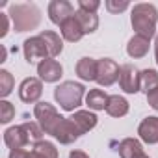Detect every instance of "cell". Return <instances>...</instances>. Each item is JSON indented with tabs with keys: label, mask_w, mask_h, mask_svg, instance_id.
<instances>
[{
	"label": "cell",
	"mask_w": 158,
	"mask_h": 158,
	"mask_svg": "<svg viewBox=\"0 0 158 158\" xmlns=\"http://www.w3.org/2000/svg\"><path fill=\"white\" fill-rule=\"evenodd\" d=\"M139 158H149V156H147V154H143V156H139Z\"/></svg>",
	"instance_id": "d590c367"
},
{
	"label": "cell",
	"mask_w": 158,
	"mask_h": 158,
	"mask_svg": "<svg viewBox=\"0 0 158 158\" xmlns=\"http://www.w3.org/2000/svg\"><path fill=\"white\" fill-rule=\"evenodd\" d=\"M119 86L125 93H138L141 91V71H138L132 63L121 65L119 73Z\"/></svg>",
	"instance_id": "52a82bcc"
},
{
	"label": "cell",
	"mask_w": 158,
	"mask_h": 158,
	"mask_svg": "<svg viewBox=\"0 0 158 158\" xmlns=\"http://www.w3.org/2000/svg\"><path fill=\"white\" fill-rule=\"evenodd\" d=\"M119 73H121V67L115 60L112 58H101L99 60V69H97V80L99 86H104V88H110L112 84H115L119 80Z\"/></svg>",
	"instance_id": "8992f818"
},
{
	"label": "cell",
	"mask_w": 158,
	"mask_h": 158,
	"mask_svg": "<svg viewBox=\"0 0 158 158\" xmlns=\"http://www.w3.org/2000/svg\"><path fill=\"white\" fill-rule=\"evenodd\" d=\"M71 119H73V123L78 127V130L82 134H86V132H89V130H93L97 127V115L93 112H89V110H76L71 115Z\"/></svg>",
	"instance_id": "9a60e30c"
},
{
	"label": "cell",
	"mask_w": 158,
	"mask_h": 158,
	"mask_svg": "<svg viewBox=\"0 0 158 158\" xmlns=\"http://www.w3.org/2000/svg\"><path fill=\"white\" fill-rule=\"evenodd\" d=\"M117 151H119V156H121V158H139V156L145 154L141 141L136 139V138H125V139L119 143Z\"/></svg>",
	"instance_id": "e0dca14e"
},
{
	"label": "cell",
	"mask_w": 158,
	"mask_h": 158,
	"mask_svg": "<svg viewBox=\"0 0 158 158\" xmlns=\"http://www.w3.org/2000/svg\"><path fill=\"white\" fill-rule=\"evenodd\" d=\"M149 47H151V39H147V37H141V35L134 34V35L128 39V45H127V54H128L130 58L138 60V58L147 56Z\"/></svg>",
	"instance_id": "2e32d148"
},
{
	"label": "cell",
	"mask_w": 158,
	"mask_h": 158,
	"mask_svg": "<svg viewBox=\"0 0 158 158\" xmlns=\"http://www.w3.org/2000/svg\"><path fill=\"white\" fill-rule=\"evenodd\" d=\"M47 11H48V19L54 24H58V26H61L67 19L74 17V13H76L73 4L67 2V0H52V2L48 4Z\"/></svg>",
	"instance_id": "9c48e42d"
},
{
	"label": "cell",
	"mask_w": 158,
	"mask_h": 158,
	"mask_svg": "<svg viewBox=\"0 0 158 158\" xmlns=\"http://www.w3.org/2000/svg\"><path fill=\"white\" fill-rule=\"evenodd\" d=\"M15 80H13V74L6 69H0V97H8L13 91Z\"/></svg>",
	"instance_id": "d4e9b609"
},
{
	"label": "cell",
	"mask_w": 158,
	"mask_h": 158,
	"mask_svg": "<svg viewBox=\"0 0 158 158\" xmlns=\"http://www.w3.org/2000/svg\"><path fill=\"white\" fill-rule=\"evenodd\" d=\"M34 115H35L39 127L43 128V132L45 134H50V136L54 134L56 127L63 119V115H60L58 110L54 108V104H50V102H37L34 106Z\"/></svg>",
	"instance_id": "277c9868"
},
{
	"label": "cell",
	"mask_w": 158,
	"mask_h": 158,
	"mask_svg": "<svg viewBox=\"0 0 158 158\" xmlns=\"http://www.w3.org/2000/svg\"><path fill=\"white\" fill-rule=\"evenodd\" d=\"M84 95H86L84 84L74 82V80H65L60 86H56V89H54V99L60 104V108L65 112H74L82 104Z\"/></svg>",
	"instance_id": "3957f363"
},
{
	"label": "cell",
	"mask_w": 158,
	"mask_h": 158,
	"mask_svg": "<svg viewBox=\"0 0 158 158\" xmlns=\"http://www.w3.org/2000/svg\"><path fill=\"white\" fill-rule=\"evenodd\" d=\"M69 158H89V154H88V152H84V151L74 149V151H71V152H69Z\"/></svg>",
	"instance_id": "d6a6232c"
},
{
	"label": "cell",
	"mask_w": 158,
	"mask_h": 158,
	"mask_svg": "<svg viewBox=\"0 0 158 158\" xmlns=\"http://www.w3.org/2000/svg\"><path fill=\"white\" fill-rule=\"evenodd\" d=\"M23 128H24V132H26L28 139H30V141H34V143L41 141V138H43V134H45L37 121H26V123H23Z\"/></svg>",
	"instance_id": "484cf974"
},
{
	"label": "cell",
	"mask_w": 158,
	"mask_h": 158,
	"mask_svg": "<svg viewBox=\"0 0 158 158\" xmlns=\"http://www.w3.org/2000/svg\"><path fill=\"white\" fill-rule=\"evenodd\" d=\"M156 88H158V71L143 69L141 71V91H145V95H147Z\"/></svg>",
	"instance_id": "cb8c5ba5"
},
{
	"label": "cell",
	"mask_w": 158,
	"mask_h": 158,
	"mask_svg": "<svg viewBox=\"0 0 158 158\" xmlns=\"http://www.w3.org/2000/svg\"><path fill=\"white\" fill-rule=\"evenodd\" d=\"M28 149H15L10 152V158H28Z\"/></svg>",
	"instance_id": "1f68e13d"
},
{
	"label": "cell",
	"mask_w": 158,
	"mask_h": 158,
	"mask_svg": "<svg viewBox=\"0 0 158 158\" xmlns=\"http://www.w3.org/2000/svg\"><path fill=\"white\" fill-rule=\"evenodd\" d=\"M39 37L45 41L50 58H56V56L61 54V50H63V37H60V34H56L52 30H43L39 34Z\"/></svg>",
	"instance_id": "d6986e66"
},
{
	"label": "cell",
	"mask_w": 158,
	"mask_h": 158,
	"mask_svg": "<svg viewBox=\"0 0 158 158\" xmlns=\"http://www.w3.org/2000/svg\"><path fill=\"white\" fill-rule=\"evenodd\" d=\"M147 102H149V106H151L152 110L158 112V88L152 89L151 93H147Z\"/></svg>",
	"instance_id": "4dcf8cb0"
},
{
	"label": "cell",
	"mask_w": 158,
	"mask_h": 158,
	"mask_svg": "<svg viewBox=\"0 0 158 158\" xmlns=\"http://www.w3.org/2000/svg\"><path fill=\"white\" fill-rule=\"evenodd\" d=\"M6 54H8L6 48H4V47H0V61H6Z\"/></svg>",
	"instance_id": "e575fe53"
},
{
	"label": "cell",
	"mask_w": 158,
	"mask_h": 158,
	"mask_svg": "<svg viewBox=\"0 0 158 158\" xmlns=\"http://www.w3.org/2000/svg\"><path fill=\"white\" fill-rule=\"evenodd\" d=\"M97 69H99V60H93V58H80L76 61V76L84 82H91V80H97Z\"/></svg>",
	"instance_id": "5bb4252c"
},
{
	"label": "cell",
	"mask_w": 158,
	"mask_h": 158,
	"mask_svg": "<svg viewBox=\"0 0 158 158\" xmlns=\"http://www.w3.org/2000/svg\"><path fill=\"white\" fill-rule=\"evenodd\" d=\"M13 117H15V106L11 102H8L6 99H2L0 101V123L8 125Z\"/></svg>",
	"instance_id": "4316f807"
},
{
	"label": "cell",
	"mask_w": 158,
	"mask_h": 158,
	"mask_svg": "<svg viewBox=\"0 0 158 158\" xmlns=\"http://www.w3.org/2000/svg\"><path fill=\"white\" fill-rule=\"evenodd\" d=\"M138 136L143 143H149V145L158 143V117L156 115L145 117L138 127Z\"/></svg>",
	"instance_id": "7c38bea8"
},
{
	"label": "cell",
	"mask_w": 158,
	"mask_h": 158,
	"mask_svg": "<svg viewBox=\"0 0 158 158\" xmlns=\"http://www.w3.org/2000/svg\"><path fill=\"white\" fill-rule=\"evenodd\" d=\"M110 101V95L104 93L102 89H89V93L86 95V104L89 106V110L99 112V110H106Z\"/></svg>",
	"instance_id": "7402d4cb"
},
{
	"label": "cell",
	"mask_w": 158,
	"mask_h": 158,
	"mask_svg": "<svg viewBox=\"0 0 158 158\" xmlns=\"http://www.w3.org/2000/svg\"><path fill=\"white\" fill-rule=\"evenodd\" d=\"M4 143L11 151H15V149H24L30 143V139H28L23 125H15V127L6 128V132H4Z\"/></svg>",
	"instance_id": "4fadbf2b"
},
{
	"label": "cell",
	"mask_w": 158,
	"mask_h": 158,
	"mask_svg": "<svg viewBox=\"0 0 158 158\" xmlns=\"http://www.w3.org/2000/svg\"><path fill=\"white\" fill-rule=\"evenodd\" d=\"M43 95V82L35 76L24 78L19 86V99L26 104H37V101Z\"/></svg>",
	"instance_id": "ba28073f"
},
{
	"label": "cell",
	"mask_w": 158,
	"mask_h": 158,
	"mask_svg": "<svg viewBox=\"0 0 158 158\" xmlns=\"http://www.w3.org/2000/svg\"><path fill=\"white\" fill-rule=\"evenodd\" d=\"M28 158H58V149L52 141L41 139L34 143V147L28 152Z\"/></svg>",
	"instance_id": "ffe728a7"
},
{
	"label": "cell",
	"mask_w": 158,
	"mask_h": 158,
	"mask_svg": "<svg viewBox=\"0 0 158 158\" xmlns=\"http://www.w3.org/2000/svg\"><path fill=\"white\" fill-rule=\"evenodd\" d=\"M60 32H61V37H63L65 41H69V43H76V41H80V39L86 35L84 30L80 28V24H78V21H76L74 17L67 19V21L60 26Z\"/></svg>",
	"instance_id": "ac0fdd59"
},
{
	"label": "cell",
	"mask_w": 158,
	"mask_h": 158,
	"mask_svg": "<svg viewBox=\"0 0 158 158\" xmlns=\"http://www.w3.org/2000/svg\"><path fill=\"white\" fill-rule=\"evenodd\" d=\"M74 19L78 21V24H80V28L84 30V34H93L99 28V17H97V13H89V11H84V10H76Z\"/></svg>",
	"instance_id": "44dd1931"
},
{
	"label": "cell",
	"mask_w": 158,
	"mask_h": 158,
	"mask_svg": "<svg viewBox=\"0 0 158 158\" xmlns=\"http://www.w3.org/2000/svg\"><path fill=\"white\" fill-rule=\"evenodd\" d=\"M132 28L138 35L152 39L156 37V23H158V10L152 4H136L130 13Z\"/></svg>",
	"instance_id": "6da1fadb"
},
{
	"label": "cell",
	"mask_w": 158,
	"mask_h": 158,
	"mask_svg": "<svg viewBox=\"0 0 158 158\" xmlns=\"http://www.w3.org/2000/svg\"><path fill=\"white\" fill-rule=\"evenodd\" d=\"M8 15L15 32L35 30L41 23V10L35 4H11Z\"/></svg>",
	"instance_id": "7a4b0ae2"
},
{
	"label": "cell",
	"mask_w": 158,
	"mask_h": 158,
	"mask_svg": "<svg viewBox=\"0 0 158 158\" xmlns=\"http://www.w3.org/2000/svg\"><path fill=\"white\" fill-rule=\"evenodd\" d=\"M106 114L110 117H123L128 114V101L121 95H110L108 106H106Z\"/></svg>",
	"instance_id": "603a6c76"
},
{
	"label": "cell",
	"mask_w": 158,
	"mask_h": 158,
	"mask_svg": "<svg viewBox=\"0 0 158 158\" xmlns=\"http://www.w3.org/2000/svg\"><path fill=\"white\" fill-rule=\"evenodd\" d=\"M52 136H54L60 143H63V145H71L73 141H76L78 138L82 136V132L78 130V127L73 123L71 117H63L61 123L56 127V130H54Z\"/></svg>",
	"instance_id": "8fae6325"
},
{
	"label": "cell",
	"mask_w": 158,
	"mask_h": 158,
	"mask_svg": "<svg viewBox=\"0 0 158 158\" xmlns=\"http://www.w3.org/2000/svg\"><path fill=\"white\" fill-rule=\"evenodd\" d=\"M10 15L8 13H0V24H2V30H0V37H6L10 32Z\"/></svg>",
	"instance_id": "f546056e"
},
{
	"label": "cell",
	"mask_w": 158,
	"mask_h": 158,
	"mask_svg": "<svg viewBox=\"0 0 158 158\" xmlns=\"http://www.w3.org/2000/svg\"><path fill=\"white\" fill-rule=\"evenodd\" d=\"M128 2H125V0H123V2H119V0H106V2H104V8L110 11V13H121V11H125V10H128Z\"/></svg>",
	"instance_id": "83f0119b"
},
{
	"label": "cell",
	"mask_w": 158,
	"mask_h": 158,
	"mask_svg": "<svg viewBox=\"0 0 158 158\" xmlns=\"http://www.w3.org/2000/svg\"><path fill=\"white\" fill-rule=\"evenodd\" d=\"M37 74H39V80L41 82L54 84V82H58L60 78L63 76V67H61V63L58 60L48 58V60H43L37 65Z\"/></svg>",
	"instance_id": "30bf717a"
},
{
	"label": "cell",
	"mask_w": 158,
	"mask_h": 158,
	"mask_svg": "<svg viewBox=\"0 0 158 158\" xmlns=\"http://www.w3.org/2000/svg\"><path fill=\"white\" fill-rule=\"evenodd\" d=\"M23 52H24V60L32 65V63H41L43 60H48L50 54H48V48L45 45V41L39 37V35H34V37H28L24 43H23Z\"/></svg>",
	"instance_id": "5b68a950"
},
{
	"label": "cell",
	"mask_w": 158,
	"mask_h": 158,
	"mask_svg": "<svg viewBox=\"0 0 158 158\" xmlns=\"http://www.w3.org/2000/svg\"><path fill=\"white\" fill-rule=\"evenodd\" d=\"M154 60H156V65H158V34L154 37Z\"/></svg>",
	"instance_id": "836d02e7"
},
{
	"label": "cell",
	"mask_w": 158,
	"mask_h": 158,
	"mask_svg": "<svg viewBox=\"0 0 158 158\" xmlns=\"http://www.w3.org/2000/svg\"><path fill=\"white\" fill-rule=\"evenodd\" d=\"M99 8H101L99 0H80V2H78V10H84V11H89V13H97Z\"/></svg>",
	"instance_id": "f1b7e54d"
}]
</instances>
